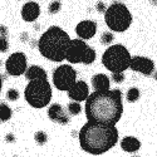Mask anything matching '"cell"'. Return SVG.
<instances>
[{
	"mask_svg": "<svg viewBox=\"0 0 157 157\" xmlns=\"http://www.w3.org/2000/svg\"><path fill=\"white\" fill-rule=\"evenodd\" d=\"M86 117L90 122L116 126L123 113L122 92L120 89L94 92L86 101Z\"/></svg>",
	"mask_w": 157,
	"mask_h": 157,
	"instance_id": "6da1fadb",
	"label": "cell"
},
{
	"mask_svg": "<svg viewBox=\"0 0 157 157\" xmlns=\"http://www.w3.org/2000/svg\"><path fill=\"white\" fill-rule=\"evenodd\" d=\"M79 145L83 151L90 155H102L116 146L118 129L116 126L88 121L78 133Z\"/></svg>",
	"mask_w": 157,
	"mask_h": 157,
	"instance_id": "7a4b0ae2",
	"label": "cell"
},
{
	"mask_svg": "<svg viewBox=\"0 0 157 157\" xmlns=\"http://www.w3.org/2000/svg\"><path fill=\"white\" fill-rule=\"evenodd\" d=\"M72 42L68 33L60 27L53 25L48 28L38 40V49L44 58L52 62H63Z\"/></svg>",
	"mask_w": 157,
	"mask_h": 157,
	"instance_id": "3957f363",
	"label": "cell"
},
{
	"mask_svg": "<svg viewBox=\"0 0 157 157\" xmlns=\"http://www.w3.org/2000/svg\"><path fill=\"white\" fill-rule=\"evenodd\" d=\"M131 57L129 52L122 44L111 45L104 50L102 56V64L106 67L111 73H122L131 65Z\"/></svg>",
	"mask_w": 157,
	"mask_h": 157,
	"instance_id": "277c9868",
	"label": "cell"
},
{
	"mask_svg": "<svg viewBox=\"0 0 157 157\" xmlns=\"http://www.w3.org/2000/svg\"><path fill=\"white\" fill-rule=\"evenodd\" d=\"M25 101L34 108H43L52 101V87L48 79L29 81L24 90Z\"/></svg>",
	"mask_w": 157,
	"mask_h": 157,
	"instance_id": "5b68a950",
	"label": "cell"
},
{
	"mask_svg": "<svg viewBox=\"0 0 157 157\" xmlns=\"http://www.w3.org/2000/svg\"><path fill=\"white\" fill-rule=\"evenodd\" d=\"M104 21L111 30L123 33L132 24V14L123 3L114 2L104 13Z\"/></svg>",
	"mask_w": 157,
	"mask_h": 157,
	"instance_id": "8992f818",
	"label": "cell"
},
{
	"mask_svg": "<svg viewBox=\"0 0 157 157\" xmlns=\"http://www.w3.org/2000/svg\"><path fill=\"white\" fill-rule=\"evenodd\" d=\"M96 50L89 47L83 39L78 38L73 39L71 42L68 50H67V57L65 60H68L71 64H78V63H83V64H92L96 60Z\"/></svg>",
	"mask_w": 157,
	"mask_h": 157,
	"instance_id": "52a82bcc",
	"label": "cell"
},
{
	"mask_svg": "<svg viewBox=\"0 0 157 157\" xmlns=\"http://www.w3.org/2000/svg\"><path fill=\"white\" fill-rule=\"evenodd\" d=\"M77 82V72L69 64H62L53 72V84L58 90L68 92Z\"/></svg>",
	"mask_w": 157,
	"mask_h": 157,
	"instance_id": "ba28073f",
	"label": "cell"
},
{
	"mask_svg": "<svg viewBox=\"0 0 157 157\" xmlns=\"http://www.w3.org/2000/svg\"><path fill=\"white\" fill-rule=\"evenodd\" d=\"M27 56L23 52H15L5 62V69L9 75L13 77H19L23 73L27 72L28 69V64H27Z\"/></svg>",
	"mask_w": 157,
	"mask_h": 157,
	"instance_id": "9c48e42d",
	"label": "cell"
},
{
	"mask_svg": "<svg viewBox=\"0 0 157 157\" xmlns=\"http://www.w3.org/2000/svg\"><path fill=\"white\" fill-rule=\"evenodd\" d=\"M129 68L137 73L143 74V75H151L155 71V63H153V60H151L147 57L136 56V57H132Z\"/></svg>",
	"mask_w": 157,
	"mask_h": 157,
	"instance_id": "30bf717a",
	"label": "cell"
},
{
	"mask_svg": "<svg viewBox=\"0 0 157 157\" xmlns=\"http://www.w3.org/2000/svg\"><path fill=\"white\" fill-rule=\"evenodd\" d=\"M75 33L78 38L83 39V40L93 38L97 33V23L93 20H82L81 23L77 24Z\"/></svg>",
	"mask_w": 157,
	"mask_h": 157,
	"instance_id": "8fae6325",
	"label": "cell"
},
{
	"mask_svg": "<svg viewBox=\"0 0 157 157\" xmlns=\"http://www.w3.org/2000/svg\"><path fill=\"white\" fill-rule=\"evenodd\" d=\"M67 93L72 101L83 102V101H87V98L89 97V88L84 81H78Z\"/></svg>",
	"mask_w": 157,
	"mask_h": 157,
	"instance_id": "7c38bea8",
	"label": "cell"
},
{
	"mask_svg": "<svg viewBox=\"0 0 157 157\" xmlns=\"http://www.w3.org/2000/svg\"><path fill=\"white\" fill-rule=\"evenodd\" d=\"M39 15H40V6L35 2H28L25 3L21 8V18L27 23L35 21Z\"/></svg>",
	"mask_w": 157,
	"mask_h": 157,
	"instance_id": "4fadbf2b",
	"label": "cell"
},
{
	"mask_svg": "<svg viewBox=\"0 0 157 157\" xmlns=\"http://www.w3.org/2000/svg\"><path fill=\"white\" fill-rule=\"evenodd\" d=\"M48 117L57 123L60 124H67L69 122V116L63 109V107L58 103H53L48 109Z\"/></svg>",
	"mask_w": 157,
	"mask_h": 157,
	"instance_id": "5bb4252c",
	"label": "cell"
},
{
	"mask_svg": "<svg viewBox=\"0 0 157 157\" xmlns=\"http://www.w3.org/2000/svg\"><path fill=\"white\" fill-rule=\"evenodd\" d=\"M109 86H111L109 78L106 74L99 73L92 77V87L96 92H106V90H109Z\"/></svg>",
	"mask_w": 157,
	"mask_h": 157,
	"instance_id": "9a60e30c",
	"label": "cell"
},
{
	"mask_svg": "<svg viewBox=\"0 0 157 157\" xmlns=\"http://www.w3.org/2000/svg\"><path fill=\"white\" fill-rule=\"evenodd\" d=\"M25 78L28 81H34V79H48V74L44 68L39 67V65H32L24 73Z\"/></svg>",
	"mask_w": 157,
	"mask_h": 157,
	"instance_id": "2e32d148",
	"label": "cell"
},
{
	"mask_svg": "<svg viewBox=\"0 0 157 157\" xmlns=\"http://www.w3.org/2000/svg\"><path fill=\"white\" fill-rule=\"evenodd\" d=\"M121 147L123 151H126L128 153H135L140 150L141 142L133 136H127L121 141Z\"/></svg>",
	"mask_w": 157,
	"mask_h": 157,
	"instance_id": "e0dca14e",
	"label": "cell"
},
{
	"mask_svg": "<svg viewBox=\"0 0 157 157\" xmlns=\"http://www.w3.org/2000/svg\"><path fill=\"white\" fill-rule=\"evenodd\" d=\"M11 114H13V112H11L10 107L6 103L2 102V104H0V120H2V122L9 121L11 118Z\"/></svg>",
	"mask_w": 157,
	"mask_h": 157,
	"instance_id": "ac0fdd59",
	"label": "cell"
},
{
	"mask_svg": "<svg viewBox=\"0 0 157 157\" xmlns=\"http://www.w3.org/2000/svg\"><path fill=\"white\" fill-rule=\"evenodd\" d=\"M126 98H127V101H128L129 103L137 102L138 98H140V90H138V88H136V87L129 88V89H128V92H127Z\"/></svg>",
	"mask_w": 157,
	"mask_h": 157,
	"instance_id": "d6986e66",
	"label": "cell"
},
{
	"mask_svg": "<svg viewBox=\"0 0 157 157\" xmlns=\"http://www.w3.org/2000/svg\"><path fill=\"white\" fill-rule=\"evenodd\" d=\"M82 112V107L79 102H75V101H72L69 104H68V113L71 116H77Z\"/></svg>",
	"mask_w": 157,
	"mask_h": 157,
	"instance_id": "ffe728a7",
	"label": "cell"
},
{
	"mask_svg": "<svg viewBox=\"0 0 157 157\" xmlns=\"http://www.w3.org/2000/svg\"><path fill=\"white\" fill-rule=\"evenodd\" d=\"M34 138H35L38 145H44V143L48 141V136L45 132H43V131H38V132L34 135Z\"/></svg>",
	"mask_w": 157,
	"mask_h": 157,
	"instance_id": "44dd1931",
	"label": "cell"
},
{
	"mask_svg": "<svg viewBox=\"0 0 157 157\" xmlns=\"http://www.w3.org/2000/svg\"><path fill=\"white\" fill-rule=\"evenodd\" d=\"M60 8H62V3L59 2V0H53V2L49 4L48 11L50 13V14H57V13L60 10Z\"/></svg>",
	"mask_w": 157,
	"mask_h": 157,
	"instance_id": "7402d4cb",
	"label": "cell"
},
{
	"mask_svg": "<svg viewBox=\"0 0 157 157\" xmlns=\"http://www.w3.org/2000/svg\"><path fill=\"white\" fill-rule=\"evenodd\" d=\"M114 40V35L111 32H104L101 35V43L102 44H111Z\"/></svg>",
	"mask_w": 157,
	"mask_h": 157,
	"instance_id": "603a6c76",
	"label": "cell"
},
{
	"mask_svg": "<svg viewBox=\"0 0 157 157\" xmlns=\"http://www.w3.org/2000/svg\"><path fill=\"white\" fill-rule=\"evenodd\" d=\"M6 98H8L9 101H18V98H19V92H18L17 89L11 88V89H9L8 92H6Z\"/></svg>",
	"mask_w": 157,
	"mask_h": 157,
	"instance_id": "cb8c5ba5",
	"label": "cell"
},
{
	"mask_svg": "<svg viewBox=\"0 0 157 157\" xmlns=\"http://www.w3.org/2000/svg\"><path fill=\"white\" fill-rule=\"evenodd\" d=\"M9 48V44H8V39H6V35H2L0 38V52L2 53H5Z\"/></svg>",
	"mask_w": 157,
	"mask_h": 157,
	"instance_id": "d4e9b609",
	"label": "cell"
},
{
	"mask_svg": "<svg viewBox=\"0 0 157 157\" xmlns=\"http://www.w3.org/2000/svg\"><path fill=\"white\" fill-rule=\"evenodd\" d=\"M112 79L116 83H122L124 81V73H112Z\"/></svg>",
	"mask_w": 157,
	"mask_h": 157,
	"instance_id": "484cf974",
	"label": "cell"
},
{
	"mask_svg": "<svg viewBox=\"0 0 157 157\" xmlns=\"http://www.w3.org/2000/svg\"><path fill=\"white\" fill-rule=\"evenodd\" d=\"M96 9H97L98 13H106V10H107L108 8L106 6V4H104L102 0H99V2L97 3V5H96Z\"/></svg>",
	"mask_w": 157,
	"mask_h": 157,
	"instance_id": "4316f807",
	"label": "cell"
},
{
	"mask_svg": "<svg viewBox=\"0 0 157 157\" xmlns=\"http://www.w3.org/2000/svg\"><path fill=\"white\" fill-rule=\"evenodd\" d=\"M5 141H6V142H14V141H15V137H14V135H13V133H9V135H6V137H5Z\"/></svg>",
	"mask_w": 157,
	"mask_h": 157,
	"instance_id": "83f0119b",
	"label": "cell"
},
{
	"mask_svg": "<svg viewBox=\"0 0 157 157\" xmlns=\"http://www.w3.org/2000/svg\"><path fill=\"white\" fill-rule=\"evenodd\" d=\"M151 3L155 4V5H157V0H151Z\"/></svg>",
	"mask_w": 157,
	"mask_h": 157,
	"instance_id": "f1b7e54d",
	"label": "cell"
},
{
	"mask_svg": "<svg viewBox=\"0 0 157 157\" xmlns=\"http://www.w3.org/2000/svg\"><path fill=\"white\" fill-rule=\"evenodd\" d=\"M155 79H156V81H157V72H156V73H155Z\"/></svg>",
	"mask_w": 157,
	"mask_h": 157,
	"instance_id": "f546056e",
	"label": "cell"
}]
</instances>
